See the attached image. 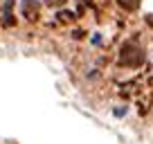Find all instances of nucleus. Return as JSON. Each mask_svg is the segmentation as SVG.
<instances>
[{"instance_id":"0eeeda50","label":"nucleus","mask_w":153,"mask_h":144,"mask_svg":"<svg viewBox=\"0 0 153 144\" xmlns=\"http://www.w3.org/2000/svg\"><path fill=\"white\" fill-rule=\"evenodd\" d=\"M92 2H95V5H99V7H104L106 2H108V0H92Z\"/></svg>"},{"instance_id":"6e6552de","label":"nucleus","mask_w":153,"mask_h":144,"mask_svg":"<svg viewBox=\"0 0 153 144\" xmlns=\"http://www.w3.org/2000/svg\"><path fill=\"white\" fill-rule=\"evenodd\" d=\"M146 23H149V25H153V16H146Z\"/></svg>"},{"instance_id":"39448f33","label":"nucleus","mask_w":153,"mask_h":144,"mask_svg":"<svg viewBox=\"0 0 153 144\" xmlns=\"http://www.w3.org/2000/svg\"><path fill=\"white\" fill-rule=\"evenodd\" d=\"M2 23H5V27H14V25H16V20H14V16H11V11H5V18H2Z\"/></svg>"},{"instance_id":"7ed1b4c3","label":"nucleus","mask_w":153,"mask_h":144,"mask_svg":"<svg viewBox=\"0 0 153 144\" xmlns=\"http://www.w3.org/2000/svg\"><path fill=\"white\" fill-rule=\"evenodd\" d=\"M117 5L124 7V9H128V11H135L140 7V0H117Z\"/></svg>"},{"instance_id":"f257e3e1","label":"nucleus","mask_w":153,"mask_h":144,"mask_svg":"<svg viewBox=\"0 0 153 144\" xmlns=\"http://www.w3.org/2000/svg\"><path fill=\"white\" fill-rule=\"evenodd\" d=\"M142 61H144V54H142V50H140L137 45H133V43L122 45V50H120V63L122 65L137 68V65H142Z\"/></svg>"},{"instance_id":"423d86ee","label":"nucleus","mask_w":153,"mask_h":144,"mask_svg":"<svg viewBox=\"0 0 153 144\" xmlns=\"http://www.w3.org/2000/svg\"><path fill=\"white\" fill-rule=\"evenodd\" d=\"M45 5H50V7H63V2L65 0H43Z\"/></svg>"},{"instance_id":"f03ea898","label":"nucleus","mask_w":153,"mask_h":144,"mask_svg":"<svg viewBox=\"0 0 153 144\" xmlns=\"http://www.w3.org/2000/svg\"><path fill=\"white\" fill-rule=\"evenodd\" d=\"M20 11H23V16L29 20V23H36V20H38V11H41V5H38L36 0H23V2H20Z\"/></svg>"},{"instance_id":"20e7f679","label":"nucleus","mask_w":153,"mask_h":144,"mask_svg":"<svg viewBox=\"0 0 153 144\" xmlns=\"http://www.w3.org/2000/svg\"><path fill=\"white\" fill-rule=\"evenodd\" d=\"M56 18H59V23H72V20H74V14H72V11L61 9V11L56 14Z\"/></svg>"}]
</instances>
